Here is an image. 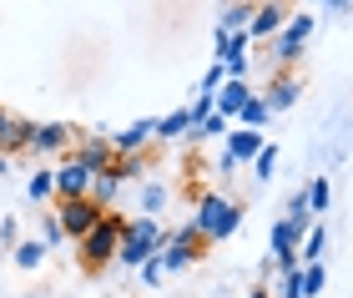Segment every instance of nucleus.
<instances>
[{"instance_id": "nucleus-1", "label": "nucleus", "mask_w": 353, "mask_h": 298, "mask_svg": "<svg viewBox=\"0 0 353 298\" xmlns=\"http://www.w3.org/2000/svg\"><path fill=\"white\" fill-rule=\"evenodd\" d=\"M162 243H167V228H162V217H126L121 223V238H117V263L121 268H137V263H147L162 253Z\"/></svg>"}, {"instance_id": "nucleus-2", "label": "nucleus", "mask_w": 353, "mask_h": 298, "mask_svg": "<svg viewBox=\"0 0 353 298\" xmlns=\"http://www.w3.org/2000/svg\"><path fill=\"white\" fill-rule=\"evenodd\" d=\"M121 223H126V217H121L117 208H106V212H101V217H96V223L81 232V238H76V253H81V263H86L91 273H101V268H111V263H117Z\"/></svg>"}, {"instance_id": "nucleus-3", "label": "nucleus", "mask_w": 353, "mask_h": 298, "mask_svg": "<svg viewBox=\"0 0 353 298\" xmlns=\"http://www.w3.org/2000/svg\"><path fill=\"white\" fill-rule=\"evenodd\" d=\"M192 228L202 232V243H228L237 228H243V208L222 192H202L197 208H192Z\"/></svg>"}, {"instance_id": "nucleus-4", "label": "nucleus", "mask_w": 353, "mask_h": 298, "mask_svg": "<svg viewBox=\"0 0 353 298\" xmlns=\"http://www.w3.org/2000/svg\"><path fill=\"white\" fill-rule=\"evenodd\" d=\"M313 30H318L313 10H293V15L278 26V36H268V41H272V61H278V66H293V61L308 51V36H313Z\"/></svg>"}, {"instance_id": "nucleus-5", "label": "nucleus", "mask_w": 353, "mask_h": 298, "mask_svg": "<svg viewBox=\"0 0 353 298\" xmlns=\"http://www.w3.org/2000/svg\"><path fill=\"white\" fill-rule=\"evenodd\" d=\"M101 212H106V208H96L91 197H56V223H61V232H66L71 243L81 238V232H86Z\"/></svg>"}, {"instance_id": "nucleus-6", "label": "nucleus", "mask_w": 353, "mask_h": 298, "mask_svg": "<svg viewBox=\"0 0 353 298\" xmlns=\"http://www.w3.org/2000/svg\"><path fill=\"white\" fill-rule=\"evenodd\" d=\"M71 142H76V127H66V121H36V132H30L36 157H66Z\"/></svg>"}, {"instance_id": "nucleus-7", "label": "nucleus", "mask_w": 353, "mask_h": 298, "mask_svg": "<svg viewBox=\"0 0 353 298\" xmlns=\"http://www.w3.org/2000/svg\"><path fill=\"white\" fill-rule=\"evenodd\" d=\"M91 177H96V172H91V167H81V162H76V157L66 152V162L51 167V197H86Z\"/></svg>"}, {"instance_id": "nucleus-8", "label": "nucleus", "mask_w": 353, "mask_h": 298, "mask_svg": "<svg viewBox=\"0 0 353 298\" xmlns=\"http://www.w3.org/2000/svg\"><path fill=\"white\" fill-rule=\"evenodd\" d=\"M248 46H252L248 30H217V66L228 76H248Z\"/></svg>"}, {"instance_id": "nucleus-9", "label": "nucleus", "mask_w": 353, "mask_h": 298, "mask_svg": "<svg viewBox=\"0 0 353 298\" xmlns=\"http://www.w3.org/2000/svg\"><path fill=\"white\" fill-rule=\"evenodd\" d=\"M71 157L81 167H91V172H106L111 167V142H106V132H76V142H71Z\"/></svg>"}, {"instance_id": "nucleus-10", "label": "nucleus", "mask_w": 353, "mask_h": 298, "mask_svg": "<svg viewBox=\"0 0 353 298\" xmlns=\"http://www.w3.org/2000/svg\"><path fill=\"white\" fill-rule=\"evenodd\" d=\"M293 15V6L288 0H258L252 6V21H248V36L252 41H268V36H278V26Z\"/></svg>"}, {"instance_id": "nucleus-11", "label": "nucleus", "mask_w": 353, "mask_h": 298, "mask_svg": "<svg viewBox=\"0 0 353 298\" xmlns=\"http://www.w3.org/2000/svg\"><path fill=\"white\" fill-rule=\"evenodd\" d=\"M222 142H228V147H222V152H228V162L237 167V162H252L268 137H263V127H237V121H232V127L222 132Z\"/></svg>"}, {"instance_id": "nucleus-12", "label": "nucleus", "mask_w": 353, "mask_h": 298, "mask_svg": "<svg viewBox=\"0 0 353 298\" xmlns=\"http://www.w3.org/2000/svg\"><path fill=\"white\" fill-rule=\"evenodd\" d=\"M248 97H252V86H248V76H222V86L212 91V112L232 121V117H237V106H243Z\"/></svg>"}, {"instance_id": "nucleus-13", "label": "nucleus", "mask_w": 353, "mask_h": 298, "mask_svg": "<svg viewBox=\"0 0 353 298\" xmlns=\"http://www.w3.org/2000/svg\"><path fill=\"white\" fill-rule=\"evenodd\" d=\"M298 97H303V86H298V76H272V86H268V97H263V106H268V117H283V112H293L298 106Z\"/></svg>"}, {"instance_id": "nucleus-14", "label": "nucleus", "mask_w": 353, "mask_h": 298, "mask_svg": "<svg viewBox=\"0 0 353 298\" xmlns=\"http://www.w3.org/2000/svg\"><path fill=\"white\" fill-rule=\"evenodd\" d=\"M30 132H36V121H26V117H6V127H0V152H6V157L30 152Z\"/></svg>"}, {"instance_id": "nucleus-15", "label": "nucleus", "mask_w": 353, "mask_h": 298, "mask_svg": "<svg viewBox=\"0 0 353 298\" xmlns=\"http://www.w3.org/2000/svg\"><path fill=\"white\" fill-rule=\"evenodd\" d=\"M106 142H111V152H147L152 147V121H132L121 132H106Z\"/></svg>"}, {"instance_id": "nucleus-16", "label": "nucleus", "mask_w": 353, "mask_h": 298, "mask_svg": "<svg viewBox=\"0 0 353 298\" xmlns=\"http://www.w3.org/2000/svg\"><path fill=\"white\" fill-rule=\"evenodd\" d=\"M192 132V112L187 106H176V112H167L162 121H152V142H176V137Z\"/></svg>"}, {"instance_id": "nucleus-17", "label": "nucleus", "mask_w": 353, "mask_h": 298, "mask_svg": "<svg viewBox=\"0 0 353 298\" xmlns=\"http://www.w3.org/2000/svg\"><path fill=\"white\" fill-rule=\"evenodd\" d=\"M323 253H328V228L323 223H308L303 228V238H298V263H323Z\"/></svg>"}, {"instance_id": "nucleus-18", "label": "nucleus", "mask_w": 353, "mask_h": 298, "mask_svg": "<svg viewBox=\"0 0 353 298\" xmlns=\"http://www.w3.org/2000/svg\"><path fill=\"white\" fill-rule=\"evenodd\" d=\"M111 177H117V182H141V177H147V157H141V152H117V157H111Z\"/></svg>"}, {"instance_id": "nucleus-19", "label": "nucleus", "mask_w": 353, "mask_h": 298, "mask_svg": "<svg viewBox=\"0 0 353 298\" xmlns=\"http://www.w3.org/2000/svg\"><path fill=\"white\" fill-rule=\"evenodd\" d=\"M117 192H121V182L111 177V167H106V172H96L91 187H86V197L96 202V208H117Z\"/></svg>"}, {"instance_id": "nucleus-20", "label": "nucleus", "mask_w": 353, "mask_h": 298, "mask_svg": "<svg viewBox=\"0 0 353 298\" xmlns=\"http://www.w3.org/2000/svg\"><path fill=\"white\" fill-rule=\"evenodd\" d=\"M46 253H51V248H46L41 238H26V243H15V268H41V263H46Z\"/></svg>"}, {"instance_id": "nucleus-21", "label": "nucleus", "mask_w": 353, "mask_h": 298, "mask_svg": "<svg viewBox=\"0 0 353 298\" xmlns=\"http://www.w3.org/2000/svg\"><path fill=\"white\" fill-rule=\"evenodd\" d=\"M237 127H268V106H263V97H258V91H252V97L243 101V106H237Z\"/></svg>"}, {"instance_id": "nucleus-22", "label": "nucleus", "mask_w": 353, "mask_h": 298, "mask_svg": "<svg viewBox=\"0 0 353 298\" xmlns=\"http://www.w3.org/2000/svg\"><path fill=\"white\" fill-rule=\"evenodd\" d=\"M167 187L162 182H141V212H147V217H162V208H167Z\"/></svg>"}, {"instance_id": "nucleus-23", "label": "nucleus", "mask_w": 353, "mask_h": 298, "mask_svg": "<svg viewBox=\"0 0 353 298\" xmlns=\"http://www.w3.org/2000/svg\"><path fill=\"white\" fill-rule=\"evenodd\" d=\"M248 21H252V6H248V0H232V6L222 10L217 30H248Z\"/></svg>"}, {"instance_id": "nucleus-24", "label": "nucleus", "mask_w": 353, "mask_h": 298, "mask_svg": "<svg viewBox=\"0 0 353 298\" xmlns=\"http://www.w3.org/2000/svg\"><path fill=\"white\" fill-rule=\"evenodd\" d=\"M26 197H30V202H46V197H51V167H41V172H30V177H26Z\"/></svg>"}, {"instance_id": "nucleus-25", "label": "nucleus", "mask_w": 353, "mask_h": 298, "mask_svg": "<svg viewBox=\"0 0 353 298\" xmlns=\"http://www.w3.org/2000/svg\"><path fill=\"white\" fill-rule=\"evenodd\" d=\"M303 197H308V212H328V177H313L303 187Z\"/></svg>"}, {"instance_id": "nucleus-26", "label": "nucleus", "mask_w": 353, "mask_h": 298, "mask_svg": "<svg viewBox=\"0 0 353 298\" xmlns=\"http://www.w3.org/2000/svg\"><path fill=\"white\" fill-rule=\"evenodd\" d=\"M272 167H278V147L263 142V147H258V157H252V177H272Z\"/></svg>"}, {"instance_id": "nucleus-27", "label": "nucleus", "mask_w": 353, "mask_h": 298, "mask_svg": "<svg viewBox=\"0 0 353 298\" xmlns=\"http://www.w3.org/2000/svg\"><path fill=\"white\" fill-rule=\"evenodd\" d=\"M137 273H141V284L147 288H162V278H167V268L157 258H147V263H137Z\"/></svg>"}, {"instance_id": "nucleus-28", "label": "nucleus", "mask_w": 353, "mask_h": 298, "mask_svg": "<svg viewBox=\"0 0 353 298\" xmlns=\"http://www.w3.org/2000/svg\"><path fill=\"white\" fill-rule=\"evenodd\" d=\"M41 243H46V248L66 243V232H61V223H56V212H46V217H41Z\"/></svg>"}, {"instance_id": "nucleus-29", "label": "nucleus", "mask_w": 353, "mask_h": 298, "mask_svg": "<svg viewBox=\"0 0 353 298\" xmlns=\"http://www.w3.org/2000/svg\"><path fill=\"white\" fill-rule=\"evenodd\" d=\"M222 76H228V71H222V66H212V71L202 76V91H217V86H222Z\"/></svg>"}, {"instance_id": "nucleus-30", "label": "nucleus", "mask_w": 353, "mask_h": 298, "mask_svg": "<svg viewBox=\"0 0 353 298\" xmlns=\"http://www.w3.org/2000/svg\"><path fill=\"white\" fill-rule=\"evenodd\" d=\"M318 6H323V10H339V15H343V10H348V0H318Z\"/></svg>"}, {"instance_id": "nucleus-31", "label": "nucleus", "mask_w": 353, "mask_h": 298, "mask_svg": "<svg viewBox=\"0 0 353 298\" xmlns=\"http://www.w3.org/2000/svg\"><path fill=\"white\" fill-rule=\"evenodd\" d=\"M248 298H272V288H252V293H248Z\"/></svg>"}, {"instance_id": "nucleus-32", "label": "nucleus", "mask_w": 353, "mask_h": 298, "mask_svg": "<svg viewBox=\"0 0 353 298\" xmlns=\"http://www.w3.org/2000/svg\"><path fill=\"white\" fill-rule=\"evenodd\" d=\"M6 172H10V157H6V152H0V177H6Z\"/></svg>"}, {"instance_id": "nucleus-33", "label": "nucleus", "mask_w": 353, "mask_h": 298, "mask_svg": "<svg viewBox=\"0 0 353 298\" xmlns=\"http://www.w3.org/2000/svg\"><path fill=\"white\" fill-rule=\"evenodd\" d=\"M6 117H10V112H6V106H0V127H6Z\"/></svg>"}]
</instances>
